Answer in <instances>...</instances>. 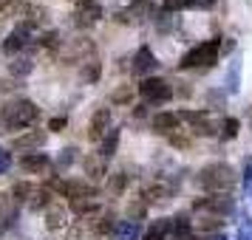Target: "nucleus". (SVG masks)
<instances>
[{
	"mask_svg": "<svg viewBox=\"0 0 252 240\" xmlns=\"http://www.w3.org/2000/svg\"><path fill=\"white\" fill-rule=\"evenodd\" d=\"M198 187L201 189H207V192H229L232 187H235V181H238V175H235V170L229 167V164H224V161H213V164H204L201 170H198Z\"/></svg>",
	"mask_w": 252,
	"mask_h": 240,
	"instance_id": "f257e3e1",
	"label": "nucleus"
},
{
	"mask_svg": "<svg viewBox=\"0 0 252 240\" xmlns=\"http://www.w3.org/2000/svg\"><path fill=\"white\" fill-rule=\"evenodd\" d=\"M221 57V37H213V40H204L198 46L187 48L179 59V68L182 71H193V68H213Z\"/></svg>",
	"mask_w": 252,
	"mask_h": 240,
	"instance_id": "f03ea898",
	"label": "nucleus"
},
{
	"mask_svg": "<svg viewBox=\"0 0 252 240\" xmlns=\"http://www.w3.org/2000/svg\"><path fill=\"white\" fill-rule=\"evenodd\" d=\"M40 119V107H37L32 99H12L9 105H3V127L6 130H20L23 133L26 127H32Z\"/></svg>",
	"mask_w": 252,
	"mask_h": 240,
	"instance_id": "7ed1b4c3",
	"label": "nucleus"
},
{
	"mask_svg": "<svg viewBox=\"0 0 252 240\" xmlns=\"http://www.w3.org/2000/svg\"><path fill=\"white\" fill-rule=\"evenodd\" d=\"M136 93L142 96V102L145 105H164L173 99V85L167 80H161V77H148V80H142L136 85Z\"/></svg>",
	"mask_w": 252,
	"mask_h": 240,
	"instance_id": "20e7f679",
	"label": "nucleus"
},
{
	"mask_svg": "<svg viewBox=\"0 0 252 240\" xmlns=\"http://www.w3.org/2000/svg\"><path fill=\"white\" fill-rule=\"evenodd\" d=\"M193 209L207 212V215H216V217H229L235 212V198L229 192H210L204 198H195Z\"/></svg>",
	"mask_w": 252,
	"mask_h": 240,
	"instance_id": "39448f33",
	"label": "nucleus"
},
{
	"mask_svg": "<svg viewBox=\"0 0 252 240\" xmlns=\"http://www.w3.org/2000/svg\"><path fill=\"white\" fill-rule=\"evenodd\" d=\"M51 187L57 189L63 198L68 201H91L99 195L96 184H91L88 178H65V181H51Z\"/></svg>",
	"mask_w": 252,
	"mask_h": 240,
	"instance_id": "423d86ee",
	"label": "nucleus"
},
{
	"mask_svg": "<svg viewBox=\"0 0 252 240\" xmlns=\"http://www.w3.org/2000/svg\"><path fill=\"white\" fill-rule=\"evenodd\" d=\"M34 28L37 26H32L29 23V20H23V23L20 26H14L12 31H9V37H6V40H3V54H6V57H17V54H23L26 48H29V43H32V34H34Z\"/></svg>",
	"mask_w": 252,
	"mask_h": 240,
	"instance_id": "0eeeda50",
	"label": "nucleus"
},
{
	"mask_svg": "<svg viewBox=\"0 0 252 240\" xmlns=\"http://www.w3.org/2000/svg\"><path fill=\"white\" fill-rule=\"evenodd\" d=\"M179 116H182V122L190 125L193 136H216L218 133V125L210 119L207 110H179Z\"/></svg>",
	"mask_w": 252,
	"mask_h": 240,
	"instance_id": "6e6552de",
	"label": "nucleus"
},
{
	"mask_svg": "<svg viewBox=\"0 0 252 240\" xmlns=\"http://www.w3.org/2000/svg\"><path fill=\"white\" fill-rule=\"evenodd\" d=\"M114 130V116L108 107H96L91 116V122H88V138L91 141H102L108 133Z\"/></svg>",
	"mask_w": 252,
	"mask_h": 240,
	"instance_id": "1a4fd4ad",
	"label": "nucleus"
},
{
	"mask_svg": "<svg viewBox=\"0 0 252 240\" xmlns=\"http://www.w3.org/2000/svg\"><path fill=\"white\" fill-rule=\"evenodd\" d=\"M130 68H133V74H136V77L148 80V77H153V74H156V68H159V59H156V54H153L148 46H139L136 54H133Z\"/></svg>",
	"mask_w": 252,
	"mask_h": 240,
	"instance_id": "9d476101",
	"label": "nucleus"
},
{
	"mask_svg": "<svg viewBox=\"0 0 252 240\" xmlns=\"http://www.w3.org/2000/svg\"><path fill=\"white\" fill-rule=\"evenodd\" d=\"M46 144V130H26L20 136H14L12 147L20 153H37V150Z\"/></svg>",
	"mask_w": 252,
	"mask_h": 240,
	"instance_id": "9b49d317",
	"label": "nucleus"
},
{
	"mask_svg": "<svg viewBox=\"0 0 252 240\" xmlns=\"http://www.w3.org/2000/svg\"><path fill=\"white\" fill-rule=\"evenodd\" d=\"M153 130L156 133H164V136H173L176 130H179V125H182V116H179V110H159V113L153 116Z\"/></svg>",
	"mask_w": 252,
	"mask_h": 240,
	"instance_id": "f8f14e48",
	"label": "nucleus"
},
{
	"mask_svg": "<svg viewBox=\"0 0 252 240\" xmlns=\"http://www.w3.org/2000/svg\"><path fill=\"white\" fill-rule=\"evenodd\" d=\"M99 17H102V9H99L96 0H80V6L74 12V23L82 28V26H94Z\"/></svg>",
	"mask_w": 252,
	"mask_h": 240,
	"instance_id": "ddd939ff",
	"label": "nucleus"
},
{
	"mask_svg": "<svg viewBox=\"0 0 252 240\" xmlns=\"http://www.w3.org/2000/svg\"><path fill=\"white\" fill-rule=\"evenodd\" d=\"M20 167L32 175H43L54 167V161L48 159L46 153H26V156H20Z\"/></svg>",
	"mask_w": 252,
	"mask_h": 240,
	"instance_id": "4468645a",
	"label": "nucleus"
},
{
	"mask_svg": "<svg viewBox=\"0 0 252 240\" xmlns=\"http://www.w3.org/2000/svg\"><path fill=\"white\" fill-rule=\"evenodd\" d=\"M145 235V229H142V220H133V217H125V220H119L114 229V238L116 240H139Z\"/></svg>",
	"mask_w": 252,
	"mask_h": 240,
	"instance_id": "2eb2a0df",
	"label": "nucleus"
},
{
	"mask_svg": "<svg viewBox=\"0 0 252 240\" xmlns=\"http://www.w3.org/2000/svg\"><path fill=\"white\" fill-rule=\"evenodd\" d=\"M216 0H161V12H187V9H213Z\"/></svg>",
	"mask_w": 252,
	"mask_h": 240,
	"instance_id": "dca6fc26",
	"label": "nucleus"
},
{
	"mask_svg": "<svg viewBox=\"0 0 252 240\" xmlns=\"http://www.w3.org/2000/svg\"><path fill=\"white\" fill-rule=\"evenodd\" d=\"M17 209H20V204L12 198V192H0V223L3 226H12L14 223Z\"/></svg>",
	"mask_w": 252,
	"mask_h": 240,
	"instance_id": "f3484780",
	"label": "nucleus"
},
{
	"mask_svg": "<svg viewBox=\"0 0 252 240\" xmlns=\"http://www.w3.org/2000/svg\"><path fill=\"white\" fill-rule=\"evenodd\" d=\"M173 232H170V217H159V220H153L148 229H145V235L142 240H167Z\"/></svg>",
	"mask_w": 252,
	"mask_h": 240,
	"instance_id": "a211bd4d",
	"label": "nucleus"
},
{
	"mask_svg": "<svg viewBox=\"0 0 252 240\" xmlns=\"http://www.w3.org/2000/svg\"><path fill=\"white\" fill-rule=\"evenodd\" d=\"M82 167H85V175H88V181H102L108 170H105V159L102 156H88V159L82 161Z\"/></svg>",
	"mask_w": 252,
	"mask_h": 240,
	"instance_id": "6ab92c4d",
	"label": "nucleus"
},
{
	"mask_svg": "<svg viewBox=\"0 0 252 240\" xmlns=\"http://www.w3.org/2000/svg\"><path fill=\"white\" fill-rule=\"evenodd\" d=\"M170 232L176 240H187L193 238V220L187 215H173L170 217Z\"/></svg>",
	"mask_w": 252,
	"mask_h": 240,
	"instance_id": "aec40b11",
	"label": "nucleus"
},
{
	"mask_svg": "<svg viewBox=\"0 0 252 240\" xmlns=\"http://www.w3.org/2000/svg\"><path fill=\"white\" fill-rule=\"evenodd\" d=\"M119 138H122V133H119V127H114V130L99 141V156H102L105 161L116 156V150H119Z\"/></svg>",
	"mask_w": 252,
	"mask_h": 240,
	"instance_id": "412c9836",
	"label": "nucleus"
},
{
	"mask_svg": "<svg viewBox=\"0 0 252 240\" xmlns=\"http://www.w3.org/2000/svg\"><path fill=\"white\" fill-rule=\"evenodd\" d=\"M9 71H12L14 77H20V80H23V77H29V74L34 71V59L23 51V54H17V57L9 62Z\"/></svg>",
	"mask_w": 252,
	"mask_h": 240,
	"instance_id": "4be33fe9",
	"label": "nucleus"
},
{
	"mask_svg": "<svg viewBox=\"0 0 252 240\" xmlns=\"http://www.w3.org/2000/svg\"><path fill=\"white\" fill-rule=\"evenodd\" d=\"M46 226L51 229V232H57V229L65 226V206L60 204H51L46 209Z\"/></svg>",
	"mask_w": 252,
	"mask_h": 240,
	"instance_id": "5701e85b",
	"label": "nucleus"
},
{
	"mask_svg": "<svg viewBox=\"0 0 252 240\" xmlns=\"http://www.w3.org/2000/svg\"><path fill=\"white\" fill-rule=\"evenodd\" d=\"M48 206H51V192H48L46 187H34V192L29 198V209L32 212H43Z\"/></svg>",
	"mask_w": 252,
	"mask_h": 240,
	"instance_id": "b1692460",
	"label": "nucleus"
},
{
	"mask_svg": "<svg viewBox=\"0 0 252 240\" xmlns=\"http://www.w3.org/2000/svg\"><path fill=\"white\" fill-rule=\"evenodd\" d=\"M167 198H170V189H167V187H148V189H145V192H142V201H145V204H161V201H167Z\"/></svg>",
	"mask_w": 252,
	"mask_h": 240,
	"instance_id": "393cba45",
	"label": "nucleus"
},
{
	"mask_svg": "<svg viewBox=\"0 0 252 240\" xmlns=\"http://www.w3.org/2000/svg\"><path fill=\"white\" fill-rule=\"evenodd\" d=\"M238 85H241V62L232 59L227 71V93H238Z\"/></svg>",
	"mask_w": 252,
	"mask_h": 240,
	"instance_id": "a878e982",
	"label": "nucleus"
},
{
	"mask_svg": "<svg viewBox=\"0 0 252 240\" xmlns=\"http://www.w3.org/2000/svg\"><path fill=\"white\" fill-rule=\"evenodd\" d=\"M99 74H102V65H99L96 59H91L88 65H82V71H80V80H82V82H88V85H94V82L99 80Z\"/></svg>",
	"mask_w": 252,
	"mask_h": 240,
	"instance_id": "bb28decb",
	"label": "nucleus"
},
{
	"mask_svg": "<svg viewBox=\"0 0 252 240\" xmlns=\"http://www.w3.org/2000/svg\"><path fill=\"white\" fill-rule=\"evenodd\" d=\"M32 192H34V187L29 181H20L12 187V198L17 201V204H29V198H32Z\"/></svg>",
	"mask_w": 252,
	"mask_h": 240,
	"instance_id": "cd10ccee",
	"label": "nucleus"
},
{
	"mask_svg": "<svg viewBox=\"0 0 252 240\" xmlns=\"http://www.w3.org/2000/svg\"><path fill=\"white\" fill-rule=\"evenodd\" d=\"M74 161H77V150L65 147V150H60V156L54 159V167H57V170H68Z\"/></svg>",
	"mask_w": 252,
	"mask_h": 240,
	"instance_id": "c85d7f7f",
	"label": "nucleus"
},
{
	"mask_svg": "<svg viewBox=\"0 0 252 240\" xmlns=\"http://www.w3.org/2000/svg\"><path fill=\"white\" fill-rule=\"evenodd\" d=\"M238 130H241V122L232 119V116H227L224 125H221V138H224V141H232V138L238 136Z\"/></svg>",
	"mask_w": 252,
	"mask_h": 240,
	"instance_id": "c756f323",
	"label": "nucleus"
},
{
	"mask_svg": "<svg viewBox=\"0 0 252 240\" xmlns=\"http://www.w3.org/2000/svg\"><path fill=\"white\" fill-rule=\"evenodd\" d=\"M133 102V85H122L111 93V105H127Z\"/></svg>",
	"mask_w": 252,
	"mask_h": 240,
	"instance_id": "7c9ffc66",
	"label": "nucleus"
},
{
	"mask_svg": "<svg viewBox=\"0 0 252 240\" xmlns=\"http://www.w3.org/2000/svg\"><path fill=\"white\" fill-rule=\"evenodd\" d=\"M198 229H201V232H207V235H216V232H221V229H224V220H221V217H216V215H210V217H204V220H198Z\"/></svg>",
	"mask_w": 252,
	"mask_h": 240,
	"instance_id": "2f4dec72",
	"label": "nucleus"
},
{
	"mask_svg": "<svg viewBox=\"0 0 252 240\" xmlns=\"http://www.w3.org/2000/svg\"><path fill=\"white\" fill-rule=\"evenodd\" d=\"M125 187H127V175H125V172H116V175H111V181H108V189H111L114 195H119L122 189H125Z\"/></svg>",
	"mask_w": 252,
	"mask_h": 240,
	"instance_id": "473e14b6",
	"label": "nucleus"
},
{
	"mask_svg": "<svg viewBox=\"0 0 252 240\" xmlns=\"http://www.w3.org/2000/svg\"><path fill=\"white\" fill-rule=\"evenodd\" d=\"M60 43H63V40H60V34H57V31H48V34H43V37H40V46H43V48H48V51H57V48H60Z\"/></svg>",
	"mask_w": 252,
	"mask_h": 240,
	"instance_id": "72a5a7b5",
	"label": "nucleus"
},
{
	"mask_svg": "<svg viewBox=\"0 0 252 240\" xmlns=\"http://www.w3.org/2000/svg\"><path fill=\"white\" fill-rule=\"evenodd\" d=\"M9 170H12V153L6 147H0V175H6Z\"/></svg>",
	"mask_w": 252,
	"mask_h": 240,
	"instance_id": "f704fd0d",
	"label": "nucleus"
},
{
	"mask_svg": "<svg viewBox=\"0 0 252 240\" xmlns=\"http://www.w3.org/2000/svg\"><path fill=\"white\" fill-rule=\"evenodd\" d=\"M235 240H252V217H247V220L238 226V238Z\"/></svg>",
	"mask_w": 252,
	"mask_h": 240,
	"instance_id": "c9c22d12",
	"label": "nucleus"
},
{
	"mask_svg": "<svg viewBox=\"0 0 252 240\" xmlns=\"http://www.w3.org/2000/svg\"><path fill=\"white\" fill-rule=\"evenodd\" d=\"M65 125H68V119H65V116H54V119L48 122V130H51V133H60Z\"/></svg>",
	"mask_w": 252,
	"mask_h": 240,
	"instance_id": "e433bc0d",
	"label": "nucleus"
},
{
	"mask_svg": "<svg viewBox=\"0 0 252 240\" xmlns=\"http://www.w3.org/2000/svg\"><path fill=\"white\" fill-rule=\"evenodd\" d=\"M244 187H247V189L252 187V159L244 164Z\"/></svg>",
	"mask_w": 252,
	"mask_h": 240,
	"instance_id": "4c0bfd02",
	"label": "nucleus"
},
{
	"mask_svg": "<svg viewBox=\"0 0 252 240\" xmlns=\"http://www.w3.org/2000/svg\"><path fill=\"white\" fill-rule=\"evenodd\" d=\"M17 3H26V0H0V12H6V9H12Z\"/></svg>",
	"mask_w": 252,
	"mask_h": 240,
	"instance_id": "58836bf2",
	"label": "nucleus"
},
{
	"mask_svg": "<svg viewBox=\"0 0 252 240\" xmlns=\"http://www.w3.org/2000/svg\"><path fill=\"white\" fill-rule=\"evenodd\" d=\"M170 144H173V147H187L190 141H187V138H182V136H170Z\"/></svg>",
	"mask_w": 252,
	"mask_h": 240,
	"instance_id": "ea45409f",
	"label": "nucleus"
},
{
	"mask_svg": "<svg viewBox=\"0 0 252 240\" xmlns=\"http://www.w3.org/2000/svg\"><path fill=\"white\" fill-rule=\"evenodd\" d=\"M210 240H227V238H224V232H216V235H210Z\"/></svg>",
	"mask_w": 252,
	"mask_h": 240,
	"instance_id": "a19ab883",
	"label": "nucleus"
},
{
	"mask_svg": "<svg viewBox=\"0 0 252 240\" xmlns=\"http://www.w3.org/2000/svg\"><path fill=\"white\" fill-rule=\"evenodd\" d=\"M187 240H201V238H195V235H193V238H187Z\"/></svg>",
	"mask_w": 252,
	"mask_h": 240,
	"instance_id": "79ce46f5",
	"label": "nucleus"
},
{
	"mask_svg": "<svg viewBox=\"0 0 252 240\" xmlns=\"http://www.w3.org/2000/svg\"><path fill=\"white\" fill-rule=\"evenodd\" d=\"M250 195H252V187H250Z\"/></svg>",
	"mask_w": 252,
	"mask_h": 240,
	"instance_id": "37998d69",
	"label": "nucleus"
}]
</instances>
